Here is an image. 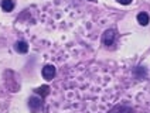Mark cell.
Returning a JSON list of instances; mask_svg holds the SVG:
<instances>
[{"label": "cell", "instance_id": "277c9868", "mask_svg": "<svg viewBox=\"0 0 150 113\" xmlns=\"http://www.w3.org/2000/svg\"><path fill=\"white\" fill-rule=\"evenodd\" d=\"M14 49H16L18 54H25L28 51V44L25 41H17L14 44Z\"/></svg>", "mask_w": 150, "mask_h": 113}, {"label": "cell", "instance_id": "6da1fadb", "mask_svg": "<svg viewBox=\"0 0 150 113\" xmlns=\"http://www.w3.org/2000/svg\"><path fill=\"white\" fill-rule=\"evenodd\" d=\"M116 30H113V28H110V30H106V31L103 32V35H102V42H103V45H113V42L116 40Z\"/></svg>", "mask_w": 150, "mask_h": 113}, {"label": "cell", "instance_id": "3957f363", "mask_svg": "<svg viewBox=\"0 0 150 113\" xmlns=\"http://www.w3.org/2000/svg\"><path fill=\"white\" fill-rule=\"evenodd\" d=\"M54 76H55V68L52 65H45L42 68V78L47 81H51Z\"/></svg>", "mask_w": 150, "mask_h": 113}, {"label": "cell", "instance_id": "8992f818", "mask_svg": "<svg viewBox=\"0 0 150 113\" xmlns=\"http://www.w3.org/2000/svg\"><path fill=\"white\" fill-rule=\"evenodd\" d=\"M1 8H3V11H11L14 8V1L13 0H1Z\"/></svg>", "mask_w": 150, "mask_h": 113}, {"label": "cell", "instance_id": "5b68a950", "mask_svg": "<svg viewBox=\"0 0 150 113\" xmlns=\"http://www.w3.org/2000/svg\"><path fill=\"white\" fill-rule=\"evenodd\" d=\"M136 18H137V23H139L140 25H147L149 24V14H147V13H144V11L139 13Z\"/></svg>", "mask_w": 150, "mask_h": 113}, {"label": "cell", "instance_id": "52a82bcc", "mask_svg": "<svg viewBox=\"0 0 150 113\" xmlns=\"http://www.w3.org/2000/svg\"><path fill=\"white\" fill-rule=\"evenodd\" d=\"M48 92H50V86H47V85H42V86H40V88L35 89V93L41 95V97L47 96V95H48Z\"/></svg>", "mask_w": 150, "mask_h": 113}, {"label": "cell", "instance_id": "7a4b0ae2", "mask_svg": "<svg viewBox=\"0 0 150 113\" xmlns=\"http://www.w3.org/2000/svg\"><path fill=\"white\" fill-rule=\"evenodd\" d=\"M41 106H42V102H41L40 97L33 96V97L28 99V107H30V110L33 113L40 112V110H41Z\"/></svg>", "mask_w": 150, "mask_h": 113}, {"label": "cell", "instance_id": "ba28073f", "mask_svg": "<svg viewBox=\"0 0 150 113\" xmlns=\"http://www.w3.org/2000/svg\"><path fill=\"white\" fill-rule=\"evenodd\" d=\"M117 1H119L120 4H125V6H127V4H130L133 0H117Z\"/></svg>", "mask_w": 150, "mask_h": 113}, {"label": "cell", "instance_id": "9c48e42d", "mask_svg": "<svg viewBox=\"0 0 150 113\" xmlns=\"http://www.w3.org/2000/svg\"><path fill=\"white\" fill-rule=\"evenodd\" d=\"M91 1H95V0H91Z\"/></svg>", "mask_w": 150, "mask_h": 113}]
</instances>
